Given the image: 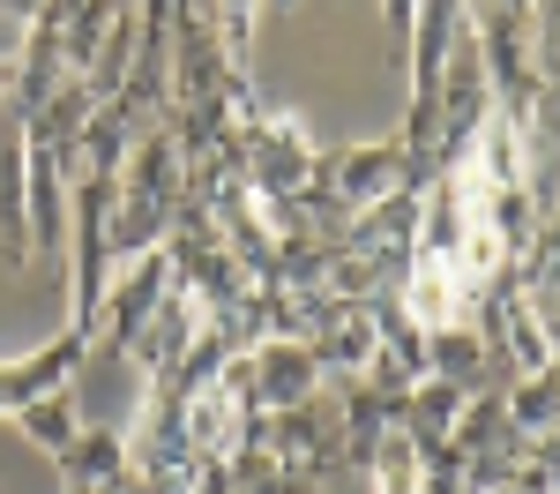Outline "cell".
Instances as JSON below:
<instances>
[{"instance_id": "6da1fadb", "label": "cell", "mask_w": 560, "mask_h": 494, "mask_svg": "<svg viewBox=\"0 0 560 494\" xmlns=\"http://www.w3.org/2000/svg\"><path fill=\"white\" fill-rule=\"evenodd\" d=\"M493 158H501V128H486L471 142V158L456 165L448 180V210L464 225V240L456 248H427L419 269H411V314L419 322H456L464 300H471L478 285H486V269L501 263V225H493Z\"/></svg>"}, {"instance_id": "7a4b0ae2", "label": "cell", "mask_w": 560, "mask_h": 494, "mask_svg": "<svg viewBox=\"0 0 560 494\" xmlns=\"http://www.w3.org/2000/svg\"><path fill=\"white\" fill-rule=\"evenodd\" d=\"M195 435L210 449H232V435H240V398H232V382H217L210 398H195Z\"/></svg>"}, {"instance_id": "3957f363", "label": "cell", "mask_w": 560, "mask_h": 494, "mask_svg": "<svg viewBox=\"0 0 560 494\" xmlns=\"http://www.w3.org/2000/svg\"><path fill=\"white\" fill-rule=\"evenodd\" d=\"M382 494H419V457H411L404 443L382 457Z\"/></svg>"}]
</instances>
